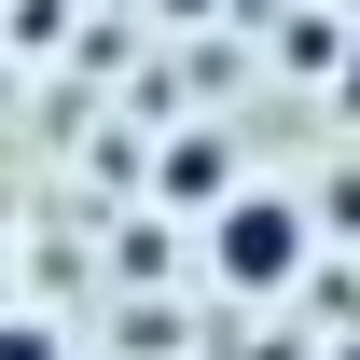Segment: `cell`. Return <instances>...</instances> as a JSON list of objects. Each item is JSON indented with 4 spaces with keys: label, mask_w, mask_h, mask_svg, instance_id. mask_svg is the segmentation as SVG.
Instances as JSON below:
<instances>
[{
    "label": "cell",
    "mask_w": 360,
    "mask_h": 360,
    "mask_svg": "<svg viewBox=\"0 0 360 360\" xmlns=\"http://www.w3.org/2000/svg\"><path fill=\"white\" fill-rule=\"evenodd\" d=\"M0 360H70V333H56V319H28V305H0Z\"/></svg>",
    "instance_id": "obj_3"
},
{
    "label": "cell",
    "mask_w": 360,
    "mask_h": 360,
    "mask_svg": "<svg viewBox=\"0 0 360 360\" xmlns=\"http://www.w3.org/2000/svg\"><path fill=\"white\" fill-rule=\"evenodd\" d=\"M208 277H222L236 305L305 291V277H319V208L277 194V180H222V194H208Z\"/></svg>",
    "instance_id": "obj_1"
},
{
    "label": "cell",
    "mask_w": 360,
    "mask_h": 360,
    "mask_svg": "<svg viewBox=\"0 0 360 360\" xmlns=\"http://www.w3.org/2000/svg\"><path fill=\"white\" fill-rule=\"evenodd\" d=\"M167 194L208 208V194H222V139H180V153H167Z\"/></svg>",
    "instance_id": "obj_2"
}]
</instances>
